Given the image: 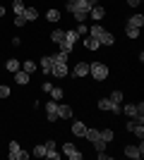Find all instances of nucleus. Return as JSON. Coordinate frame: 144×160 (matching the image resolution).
<instances>
[{
  "instance_id": "nucleus-20",
  "label": "nucleus",
  "mask_w": 144,
  "mask_h": 160,
  "mask_svg": "<svg viewBox=\"0 0 144 160\" xmlns=\"http://www.w3.org/2000/svg\"><path fill=\"white\" fill-rule=\"evenodd\" d=\"M22 69H24L27 74H34L36 69H39V65H36L34 60H24V67H22Z\"/></svg>"
},
{
  "instance_id": "nucleus-36",
  "label": "nucleus",
  "mask_w": 144,
  "mask_h": 160,
  "mask_svg": "<svg viewBox=\"0 0 144 160\" xmlns=\"http://www.w3.org/2000/svg\"><path fill=\"white\" fill-rule=\"evenodd\" d=\"M65 7H67V12H70V14H75L77 10H79V5H77L75 0H70V2H67V5H65Z\"/></svg>"
},
{
  "instance_id": "nucleus-9",
  "label": "nucleus",
  "mask_w": 144,
  "mask_h": 160,
  "mask_svg": "<svg viewBox=\"0 0 144 160\" xmlns=\"http://www.w3.org/2000/svg\"><path fill=\"white\" fill-rule=\"evenodd\" d=\"M89 74V62H77L75 67H72V77H87Z\"/></svg>"
},
{
  "instance_id": "nucleus-15",
  "label": "nucleus",
  "mask_w": 144,
  "mask_h": 160,
  "mask_svg": "<svg viewBox=\"0 0 144 160\" xmlns=\"http://www.w3.org/2000/svg\"><path fill=\"white\" fill-rule=\"evenodd\" d=\"M29 77H31V74H27L24 69H22V67L17 69V72H14V81H17V84H22V86H24V84L29 81Z\"/></svg>"
},
{
  "instance_id": "nucleus-46",
  "label": "nucleus",
  "mask_w": 144,
  "mask_h": 160,
  "mask_svg": "<svg viewBox=\"0 0 144 160\" xmlns=\"http://www.w3.org/2000/svg\"><path fill=\"white\" fill-rule=\"evenodd\" d=\"M89 2H91V7H94V5H99V0H89Z\"/></svg>"
},
{
  "instance_id": "nucleus-42",
  "label": "nucleus",
  "mask_w": 144,
  "mask_h": 160,
  "mask_svg": "<svg viewBox=\"0 0 144 160\" xmlns=\"http://www.w3.org/2000/svg\"><path fill=\"white\" fill-rule=\"evenodd\" d=\"M14 24H17V27H22V24H24V17H22V14H17V17H14Z\"/></svg>"
},
{
  "instance_id": "nucleus-45",
  "label": "nucleus",
  "mask_w": 144,
  "mask_h": 160,
  "mask_svg": "<svg viewBox=\"0 0 144 160\" xmlns=\"http://www.w3.org/2000/svg\"><path fill=\"white\" fill-rule=\"evenodd\" d=\"M0 17H5V7H0Z\"/></svg>"
},
{
  "instance_id": "nucleus-30",
  "label": "nucleus",
  "mask_w": 144,
  "mask_h": 160,
  "mask_svg": "<svg viewBox=\"0 0 144 160\" xmlns=\"http://www.w3.org/2000/svg\"><path fill=\"white\" fill-rule=\"evenodd\" d=\"M12 10H14V14H24V2H22V0H14Z\"/></svg>"
},
{
  "instance_id": "nucleus-40",
  "label": "nucleus",
  "mask_w": 144,
  "mask_h": 160,
  "mask_svg": "<svg viewBox=\"0 0 144 160\" xmlns=\"http://www.w3.org/2000/svg\"><path fill=\"white\" fill-rule=\"evenodd\" d=\"M43 93H48V91H51V88H53V84H51V81H43Z\"/></svg>"
},
{
  "instance_id": "nucleus-28",
  "label": "nucleus",
  "mask_w": 144,
  "mask_h": 160,
  "mask_svg": "<svg viewBox=\"0 0 144 160\" xmlns=\"http://www.w3.org/2000/svg\"><path fill=\"white\" fill-rule=\"evenodd\" d=\"M108 100L113 103V105H120V100H123V93H120V91H113V93L108 96Z\"/></svg>"
},
{
  "instance_id": "nucleus-14",
  "label": "nucleus",
  "mask_w": 144,
  "mask_h": 160,
  "mask_svg": "<svg viewBox=\"0 0 144 160\" xmlns=\"http://www.w3.org/2000/svg\"><path fill=\"white\" fill-rule=\"evenodd\" d=\"M24 22H34V19H39V10L36 7H24Z\"/></svg>"
},
{
  "instance_id": "nucleus-18",
  "label": "nucleus",
  "mask_w": 144,
  "mask_h": 160,
  "mask_svg": "<svg viewBox=\"0 0 144 160\" xmlns=\"http://www.w3.org/2000/svg\"><path fill=\"white\" fill-rule=\"evenodd\" d=\"M113 33L110 31H101V36H99V43H103V46H113Z\"/></svg>"
},
{
  "instance_id": "nucleus-44",
  "label": "nucleus",
  "mask_w": 144,
  "mask_h": 160,
  "mask_svg": "<svg viewBox=\"0 0 144 160\" xmlns=\"http://www.w3.org/2000/svg\"><path fill=\"white\" fill-rule=\"evenodd\" d=\"M127 2H130V5H132V7H137V5H139V2H142V0H127Z\"/></svg>"
},
{
  "instance_id": "nucleus-22",
  "label": "nucleus",
  "mask_w": 144,
  "mask_h": 160,
  "mask_svg": "<svg viewBox=\"0 0 144 160\" xmlns=\"http://www.w3.org/2000/svg\"><path fill=\"white\" fill-rule=\"evenodd\" d=\"M84 46L89 48V50H96V48L101 46V43H99V38H94V36H89V38H84Z\"/></svg>"
},
{
  "instance_id": "nucleus-27",
  "label": "nucleus",
  "mask_w": 144,
  "mask_h": 160,
  "mask_svg": "<svg viewBox=\"0 0 144 160\" xmlns=\"http://www.w3.org/2000/svg\"><path fill=\"white\" fill-rule=\"evenodd\" d=\"M113 136H115V134L110 132V129H103V132H99V139H103L106 143H108V141H113Z\"/></svg>"
},
{
  "instance_id": "nucleus-11",
  "label": "nucleus",
  "mask_w": 144,
  "mask_h": 160,
  "mask_svg": "<svg viewBox=\"0 0 144 160\" xmlns=\"http://www.w3.org/2000/svg\"><path fill=\"white\" fill-rule=\"evenodd\" d=\"M58 117H62V120H70V117H72V108L65 105V103H58Z\"/></svg>"
},
{
  "instance_id": "nucleus-37",
  "label": "nucleus",
  "mask_w": 144,
  "mask_h": 160,
  "mask_svg": "<svg viewBox=\"0 0 144 160\" xmlns=\"http://www.w3.org/2000/svg\"><path fill=\"white\" fill-rule=\"evenodd\" d=\"M94 146H96V153H99V151H106V141H103V139H96Z\"/></svg>"
},
{
  "instance_id": "nucleus-7",
  "label": "nucleus",
  "mask_w": 144,
  "mask_h": 160,
  "mask_svg": "<svg viewBox=\"0 0 144 160\" xmlns=\"http://www.w3.org/2000/svg\"><path fill=\"white\" fill-rule=\"evenodd\" d=\"M51 74H53V77H58V79H62V77L67 74V62H53Z\"/></svg>"
},
{
  "instance_id": "nucleus-21",
  "label": "nucleus",
  "mask_w": 144,
  "mask_h": 160,
  "mask_svg": "<svg viewBox=\"0 0 144 160\" xmlns=\"http://www.w3.org/2000/svg\"><path fill=\"white\" fill-rule=\"evenodd\" d=\"M62 38H65V31H62V29H53V33H51V41H53V43H60Z\"/></svg>"
},
{
  "instance_id": "nucleus-41",
  "label": "nucleus",
  "mask_w": 144,
  "mask_h": 160,
  "mask_svg": "<svg viewBox=\"0 0 144 160\" xmlns=\"http://www.w3.org/2000/svg\"><path fill=\"white\" fill-rule=\"evenodd\" d=\"M99 160H110V155L106 151H99Z\"/></svg>"
},
{
  "instance_id": "nucleus-23",
  "label": "nucleus",
  "mask_w": 144,
  "mask_h": 160,
  "mask_svg": "<svg viewBox=\"0 0 144 160\" xmlns=\"http://www.w3.org/2000/svg\"><path fill=\"white\" fill-rule=\"evenodd\" d=\"M5 67H7V69H10V72L14 74V72H17V69H19L22 65H19V60H17V58H12V60H7V62H5Z\"/></svg>"
},
{
  "instance_id": "nucleus-10",
  "label": "nucleus",
  "mask_w": 144,
  "mask_h": 160,
  "mask_svg": "<svg viewBox=\"0 0 144 160\" xmlns=\"http://www.w3.org/2000/svg\"><path fill=\"white\" fill-rule=\"evenodd\" d=\"M99 110H110V112L120 115V105H113L108 98H101V100H99Z\"/></svg>"
},
{
  "instance_id": "nucleus-32",
  "label": "nucleus",
  "mask_w": 144,
  "mask_h": 160,
  "mask_svg": "<svg viewBox=\"0 0 144 160\" xmlns=\"http://www.w3.org/2000/svg\"><path fill=\"white\" fill-rule=\"evenodd\" d=\"M58 46H60V53H65V55H70V53H72V48H75V46H70V43H65V41H60Z\"/></svg>"
},
{
  "instance_id": "nucleus-38",
  "label": "nucleus",
  "mask_w": 144,
  "mask_h": 160,
  "mask_svg": "<svg viewBox=\"0 0 144 160\" xmlns=\"http://www.w3.org/2000/svg\"><path fill=\"white\" fill-rule=\"evenodd\" d=\"M7 96H10V86L3 84V86H0V98H7Z\"/></svg>"
},
{
  "instance_id": "nucleus-8",
  "label": "nucleus",
  "mask_w": 144,
  "mask_h": 160,
  "mask_svg": "<svg viewBox=\"0 0 144 160\" xmlns=\"http://www.w3.org/2000/svg\"><path fill=\"white\" fill-rule=\"evenodd\" d=\"M127 132H132V134H137L139 139L144 136V122H137V120H130L127 122Z\"/></svg>"
},
{
  "instance_id": "nucleus-39",
  "label": "nucleus",
  "mask_w": 144,
  "mask_h": 160,
  "mask_svg": "<svg viewBox=\"0 0 144 160\" xmlns=\"http://www.w3.org/2000/svg\"><path fill=\"white\" fill-rule=\"evenodd\" d=\"M46 158H51V160H58V158H60V153H58V151L53 148V151H48V153H46Z\"/></svg>"
},
{
  "instance_id": "nucleus-26",
  "label": "nucleus",
  "mask_w": 144,
  "mask_h": 160,
  "mask_svg": "<svg viewBox=\"0 0 144 160\" xmlns=\"http://www.w3.org/2000/svg\"><path fill=\"white\" fill-rule=\"evenodd\" d=\"M48 93H51V98H53V100H58V103H60V100H62V88L53 86V88H51V91H48Z\"/></svg>"
},
{
  "instance_id": "nucleus-29",
  "label": "nucleus",
  "mask_w": 144,
  "mask_h": 160,
  "mask_svg": "<svg viewBox=\"0 0 144 160\" xmlns=\"http://www.w3.org/2000/svg\"><path fill=\"white\" fill-rule=\"evenodd\" d=\"M72 17H75V22H77V24H79V22H84V19H89V12H82V10H77V12L72 14Z\"/></svg>"
},
{
  "instance_id": "nucleus-2",
  "label": "nucleus",
  "mask_w": 144,
  "mask_h": 160,
  "mask_svg": "<svg viewBox=\"0 0 144 160\" xmlns=\"http://www.w3.org/2000/svg\"><path fill=\"white\" fill-rule=\"evenodd\" d=\"M31 153H27V151H22V146L17 143V141H10V160H27Z\"/></svg>"
},
{
  "instance_id": "nucleus-24",
  "label": "nucleus",
  "mask_w": 144,
  "mask_h": 160,
  "mask_svg": "<svg viewBox=\"0 0 144 160\" xmlns=\"http://www.w3.org/2000/svg\"><path fill=\"white\" fill-rule=\"evenodd\" d=\"M31 155H36V158H46V143H39V146L31 151Z\"/></svg>"
},
{
  "instance_id": "nucleus-13",
  "label": "nucleus",
  "mask_w": 144,
  "mask_h": 160,
  "mask_svg": "<svg viewBox=\"0 0 144 160\" xmlns=\"http://www.w3.org/2000/svg\"><path fill=\"white\" fill-rule=\"evenodd\" d=\"M39 67L43 69V74H51V67H53V58H51V55H43L41 62H39Z\"/></svg>"
},
{
  "instance_id": "nucleus-4",
  "label": "nucleus",
  "mask_w": 144,
  "mask_h": 160,
  "mask_svg": "<svg viewBox=\"0 0 144 160\" xmlns=\"http://www.w3.org/2000/svg\"><path fill=\"white\" fill-rule=\"evenodd\" d=\"M123 112L127 115V117H130V120H137V122H144V115L139 112V110H137V105H132V103H130V105H125V108H123Z\"/></svg>"
},
{
  "instance_id": "nucleus-5",
  "label": "nucleus",
  "mask_w": 144,
  "mask_h": 160,
  "mask_svg": "<svg viewBox=\"0 0 144 160\" xmlns=\"http://www.w3.org/2000/svg\"><path fill=\"white\" fill-rule=\"evenodd\" d=\"M46 117H48L51 122H55V120H58V100H53V98H51V100L46 103Z\"/></svg>"
},
{
  "instance_id": "nucleus-1",
  "label": "nucleus",
  "mask_w": 144,
  "mask_h": 160,
  "mask_svg": "<svg viewBox=\"0 0 144 160\" xmlns=\"http://www.w3.org/2000/svg\"><path fill=\"white\" fill-rule=\"evenodd\" d=\"M89 74L96 81H103V79H108V67L103 65V62H91L89 65Z\"/></svg>"
},
{
  "instance_id": "nucleus-35",
  "label": "nucleus",
  "mask_w": 144,
  "mask_h": 160,
  "mask_svg": "<svg viewBox=\"0 0 144 160\" xmlns=\"http://www.w3.org/2000/svg\"><path fill=\"white\" fill-rule=\"evenodd\" d=\"M125 33L130 38H139V29H135V27H125Z\"/></svg>"
},
{
  "instance_id": "nucleus-33",
  "label": "nucleus",
  "mask_w": 144,
  "mask_h": 160,
  "mask_svg": "<svg viewBox=\"0 0 144 160\" xmlns=\"http://www.w3.org/2000/svg\"><path fill=\"white\" fill-rule=\"evenodd\" d=\"M75 31L79 33V36H84V33H89V27H87L84 22H79V24H77V27H75Z\"/></svg>"
},
{
  "instance_id": "nucleus-25",
  "label": "nucleus",
  "mask_w": 144,
  "mask_h": 160,
  "mask_svg": "<svg viewBox=\"0 0 144 160\" xmlns=\"http://www.w3.org/2000/svg\"><path fill=\"white\" fill-rule=\"evenodd\" d=\"M84 139H89L91 143H94V141L99 139V129H89V127H87V132H84Z\"/></svg>"
},
{
  "instance_id": "nucleus-16",
  "label": "nucleus",
  "mask_w": 144,
  "mask_h": 160,
  "mask_svg": "<svg viewBox=\"0 0 144 160\" xmlns=\"http://www.w3.org/2000/svg\"><path fill=\"white\" fill-rule=\"evenodd\" d=\"M142 24H144V17H142V14H132L130 19H127V27H135V29H142Z\"/></svg>"
},
{
  "instance_id": "nucleus-43",
  "label": "nucleus",
  "mask_w": 144,
  "mask_h": 160,
  "mask_svg": "<svg viewBox=\"0 0 144 160\" xmlns=\"http://www.w3.org/2000/svg\"><path fill=\"white\" fill-rule=\"evenodd\" d=\"M53 148H55V141H46V153H48V151H53Z\"/></svg>"
},
{
  "instance_id": "nucleus-34",
  "label": "nucleus",
  "mask_w": 144,
  "mask_h": 160,
  "mask_svg": "<svg viewBox=\"0 0 144 160\" xmlns=\"http://www.w3.org/2000/svg\"><path fill=\"white\" fill-rule=\"evenodd\" d=\"M101 31H103V29H101V24H94V27L89 29V36H94V38H99V36H101Z\"/></svg>"
},
{
  "instance_id": "nucleus-17",
  "label": "nucleus",
  "mask_w": 144,
  "mask_h": 160,
  "mask_svg": "<svg viewBox=\"0 0 144 160\" xmlns=\"http://www.w3.org/2000/svg\"><path fill=\"white\" fill-rule=\"evenodd\" d=\"M77 38H79V33H77L75 29H70V31H65V38H62V41H65V43H70V46H75Z\"/></svg>"
},
{
  "instance_id": "nucleus-6",
  "label": "nucleus",
  "mask_w": 144,
  "mask_h": 160,
  "mask_svg": "<svg viewBox=\"0 0 144 160\" xmlns=\"http://www.w3.org/2000/svg\"><path fill=\"white\" fill-rule=\"evenodd\" d=\"M125 155L132 158V160H139L144 155V146H142V143H139V146H127V148H125Z\"/></svg>"
},
{
  "instance_id": "nucleus-31",
  "label": "nucleus",
  "mask_w": 144,
  "mask_h": 160,
  "mask_svg": "<svg viewBox=\"0 0 144 160\" xmlns=\"http://www.w3.org/2000/svg\"><path fill=\"white\" fill-rule=\"evenodd\" d=\"M46 19L48 22H58V19H60V12H58V10H48V12H46Z\"/></svg>"
},
{
  "instance_id": "nucleus-12",
  "label": "nucleus",
  "mask_w": 144,
  "mask_h": 160,
  "mask_svg": "<svg viewBox=\"0 0 144 160\" xmlns=\"http://www.w3.org/2000/svg\"><path fill=\"white\" fill-rule=\"evenodd\" d=\"M103 14H106V10H103L101 5H94V7L89 10V17H91V19H96V22H101Z\"/></svg>"
},
{
  "instance_id": "nucleus-3",
  "label": "nucleus",
  "mask_w": 144,
  "mask_h": 160,
  "mask_svg": "<svg viewBox=\"0 0 144 160\" xmlns=\"http://www.w3.org/2000/svg\"><path fill=\"white\" fill-rule=\"evenodd\" d=\"M62 153L67 155L70 160H82V153H79V148L75 143H62Z\"/></svg>"
},
{
  "instance_id": "nucleus-19",
  "label": "nucleus",
  "mask_w": 144,
  "mask_h": 160,
  "mask_svg": "<svg viewBox=\"0 0 144 160\" xmlns=\"http://www.w3.org/2000/svg\"><path fill=\"white\" fill-rule=\"evenodd\" d=\"M84 132H87V124H82V122H72V134H75V136H84Z\"/></svg>"
}]
</instances>
